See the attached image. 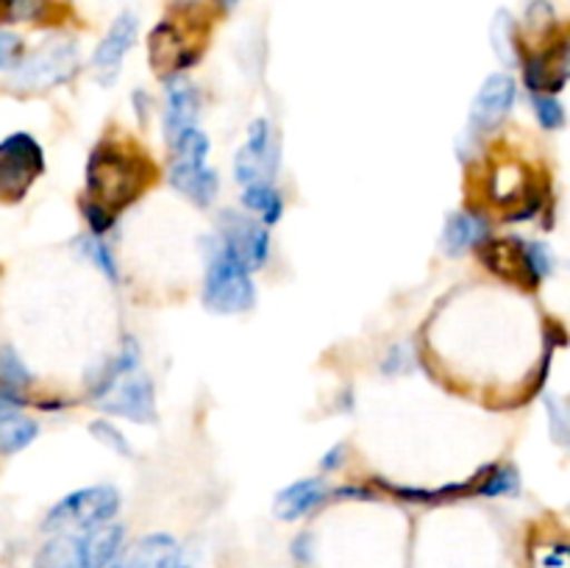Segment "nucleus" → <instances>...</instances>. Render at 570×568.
<instances>
[{
    "label": "nucleus",
    "mask_w": 570,
    "mask_h": 568,
    "mask_svg": "<svg viewBox=\"0 0 570 568\" xmlns=\"http://www.w3.org/2000/svg\"><path fill=\"white\" fill-rule=\"evenodd\" d=\"M198 117V92L184 76L167 78V100H165V139L176 148L178 139L195 128Z\"/></svg>",
    "instance_id": "nucleus-11"
},
{
    "label": "nucleus",
    "mask_w": 570,
    "mask_h": 568,
    "mask_svg": "<svg viewBox=\"0 0 570 568\" xmlns=\"http://www.w3.org/2000/svg\"><path fill=\"white\" fill-rule=\"evenodd\" d=\"M37 434V421H33V418H26L17 410L14 395H0V451H6V454L22 451L26 445L33 443Z\"/></svg>",
    "instance_id": "nucleus-15"
},
{
    "label": "nucleus",
    "mask_w": 570,
    "mask_h": 568,
    "mask_svg": "<svg viewBox=\"0 0 570 568\" xmlns=\"http://www.w3.org/2000/svg\"><path fill=\"white\" fill-rule=\"evenodd\" d=\"M22 61V39L11 31H0V70H14Z\"/></svg>",
    "instance_id": "nucleus-30"
},
{
    "label": "nucleus",
    "mask_w": 570,
    "mask_h": 568,
    "mask_svg": "<svg viewBox=\"0 0 570 568\" xmlns=\"http://www.w3.org/2000/svg\"><path fill=\"white\" fill-rule=\"evenodd\" d=\"M220 239L239 262L250 267V271H259L271 259V234H267L265 223H254L250 217L239 215V212L226 209L220 215Z\"/></svg>",
    "instance_id": "nucleus-6"
},
{
    "label": "nucleus",
    "mask_w": 570,
    "mask_h": 568,
    "mask_svg": "<svg viewBox=\"0 0 570 568\" xmlns=\"http://www.w3.org/2000/svg\"><path fill=\"white\" fill-rule=\"evenodd\" d=\"M109 415L131 418L137 423H150L156 418V395L154 382L145 371L128 373L126 379L115 384L100 401H95Z\"/></svg>",
    "instance_id": "nucleus-7"
},
{
    "label": "nucleus",
    "mask_w": 570,
    "mask_h": 568,
    "mask_svg": "<svg viewBox=\"0 0 570 568\" xmlns=\"http://www.w3.org/2000/svg\"><path fill=\"white\" fill-rule=\"evenodd\" d=\"M328 496H332V490L326 488L323 479H298L276 496V516L282 521H295V518L321 507Z\"/></svg>",
    "instance_id": "nucleus-13"
},
{
    "label": "nucleus",
    "mask_w": 570,
    "mask_h": 568,
    "mask_svg": "<svg viewBox=\"0 0 570 568\" xmlns=\"http://www.w3.org/2000/svg\"><path fill=\"white\" fill-rule=\"evenodd\" d=\"M562 61H566V76L570 78V42L566 45V56H562Z\"/></svg>",
    "instance_id": "nucleus-35"
},
{
    "label": "nucleus",
    "mask_w": 570,
    "mask_h": 568,
    "mask_svg": "<svg viewBox=\"0 0 570 568\" xmlns=\"http://www.w3.org/2000/svg\"><path fill=\"white\" fill-rule=\"evenodd\" d=\"M243 204L248 206L250 212H256L265 226H276V223L282 221L284 198H282V193L273 187V182H259V184H250V187H245Z\"/></svg>",
    "instance_id": "nucleus-19"
},
{
    "label": "nucleus",
    "mask_w": 570,
    "mask_h": 568,
    "mask_svg": "<svg viewBox=\"0 0 570 568\" xmlns=\"http://www.w3.org/2000/svg\"><path fill=\"white\" fill-rule=\"evenodd\" d=\"M33 568H89L83 532H59L39 549Z\"/></svg>",
    "instance_id": "nucleus-16"
},
{
    "label": "nucleus",
    "mask_w": 570,
    "mask_h": 568,
    "mask_svg": "<svg viewBox=\"0 0 570 568\" xmlns=\"http://www.w3.org/2000/svg\"><path fill=\"white\" fill-rule=\"evenodd\" d=\"M134 371H139V345H137V340H134V337H126V340H122V349L117 351L115 360L106 362L104 371H100L98 379H95L92 399L95 401L104 399V395L109 393V390L115 388L120 379H126L128 373H134Z\"/></svg>",
    "instance_id": "nucleus-18"
},
{
    "label": "nucleus",
    "mask_w": 570,
    "mask_h": 568,
    "mask_svg": "<svg viewBox=\"0 0 570 568\" xmlns=\"http://www.w3.org/2000/svg\"><path fill=\"white\" fill-rule=\"evenodd\" d=\"M546 410H549L551 438H554L560 445H570V415H568V407L562 404V401L557 399V395H549V399H546Z\"/></svg>",
    "instance_id": "nucleus-27"
},
{
    "label": "nucleus",
    "mask_w": 570,
    "mask_h": 568,
    "mask_svg": "<svg viewBox=\"0 0 570 568\" xmlns=\"http://www.w3.org/2000/svg\"><path fill=\"white\" fill-rule=\"evenodd\" d=\"M137 28H139L137 14L122 11V14L111 22L109 33L100 39V45L95 48V56H92V67L95 72H98L100 84H111L117 78V72H120L122 67V59H126L134 39H137Z\"/></svg>",
    "instance_id": "nucleus-10"
},
{
    "label": "nucleus",
    "mask_w": 570,
    "mask_h": 568,
    "mask_svg": "<svg viewBox=\"0 0 570 568\" xmlns=\"http://www.w3.org/2000/svg\"><path fill=\"white\" fill-rule=\"evenodd\" d=\"M217 3H220L223 9H234V6H237L239 0H217Z\"/></svg>",
    "instance_id": "nucleus-36"
},
{
    "label": "nucleus",
    "mask_w": 570,
    "mask_h": 568,
    "mask_svg": "<svg viewBox=\"0 0 570 568\" xmlns=\"http://www.w3.org/2000/svg\"><path fill=\"white\" fill-rule=\"evenodd\" d=\"M31 382V371L14 349H0V384L6 390H20Z\"/></svg>",
    "instance_id": "nucleus-24"
},
{
    "label": "nucleus",
    "mask_w": 570,
    "mask_h": 568,
    "mask_svg": "<svg viewBox=\"0 0 570 568\" xmlns=\"http://www.w3.org/2000/svg\"><path fill=\"white\" fill-rule=\"evenodd\" d=\"M488 237V221L471 212H454L445 223L443 232V251L449 256H462L465 251L476 248Z\"/></svg>",
    "instance_id": "nucleus-17"
},
{
    "label": "nucleus",
    "mask_w": 570,
    "mask_h": 568,
    "mask_svg": "<svg viewBox=\"0 0 570 568\" xmlns=\"http://www.w3.org/2000/svg\"><path fill=\"white\" fill-rule=\"evenodd\" d=\"M137 100L142 104V92H137ZM137 111H139V117H145V106H137Z\"/></svg>",
    "instance_id": "nucleus-37"
},
{
    "label": "nucleus",
    "mask_w": 570,
    "mask_h": 568,
    "mask_svg": "<svg viewBox=\"0 0 570 568\" xmlns=\"http://www.w3.org/2000/svg\"><path fill=\"white\" fill-rule=\"evenodd\" d=\"M345 451H348V449H345V443H337L334 449H328L326 454H323V460H321L323 471H337V468L345 462Z\"/></svg>",
    "instance_id": "nucleus-34"
},
{
    "label": "nucleus",
    "mask_w": 570,
    "mask_h": 568,
    "mask_svg": "<svg viewBox=\"0 0 570 568\" xmlns=\"http://www.w3.org/2000/svg\"><path fill=\"white\" fill-rule=\"evenodd\" d=\"M521 490V473L515 466L504 462L495 468H482L479 471L476 493L482 496H515Z\"/></svg>",
    "instance_id": "nucleus-22"
},
{
    "label": "nucleus",
    "mask_w": 570,
    "mask_h": 568,
    "mask_svg": "<svg viewBox=\"0 0 570 568\" xmlns=\"http://www.w3.org/2000/svg\"><path fill=\"white\" fill-rule=\"evenodd\" d=\"M78 61H81L78 59V45L70 39H56L11 70L9 87L17 92H42V89L59 87L76 76Z\"/></svg>",
    "instance_id": "nucleus-4"
},
{
    "label": "nucleus",
    "mask_w": 570,
    "mask_h": 568,
    "mask_svg": "<svg viewBox=\"0 0 570 568\" xmlns=\"http://www.w3.org/2000/svg\"><path fill=\"white\" fill-rule=\"evenodd\" d=\"M209 262H206V284H204V304L220 315H234V312L250 310L256 301L254 282H250V267L239 262L232 251L223 245V239L206 243Z\"/></svg>",
    "instance_id": "nucleus-2"
},
{
    "label": "nucleus",
    "mask_w": 570,
    "mask_h": 568,
    "mask_svg": "<svg viewBox=\"0 0 570 568\" xmlns=\"http://www.w3.org/2000/svg\"><path fill=\"white\" fill-rule=\"evenodd\" d=\"M42 170V148L31 134L6 137L0 143V200H20Z\"/></svg>",
    "instance_id": "nucleus-5"
},
{
    "label": "nucleus",
    "mask_w": 570,
    "mask_h": 568,
    "mask_svg": "<svg viewBox=\"0 0 570 568\" xmlns=\"http://www.w3.org/2000/svg\"><path fill=\"white\" fill-rule=\"evenodd\" d=\"M527 251H529V259H532V267H534V273H538V278H546L551 271H554V254H551L549 245L532 239V243H527Z\"/></svg>",
    "instance_id": "nucleus-31"
},
{
    "label": "nucleus",
    "mask_w": 570,
    "mask_h": 568,
    "mask_svg": "<svg viewBox=\"0 0 570 568\" xmlns=\"http://www.w3.org/2000/svg\"><path fill=\"white\" fill-rule=\"evenodd\" d=\"M120 510V493L111 484H95V488L76 490L65 496L45 518V532H89L104 527Z\"/></svg>",
    "instance_id": "nucleus-3"
},
{
    "label": "nucleus",
    "mask_w": 570,
    "mask_h": 568,
    "mask_svg": "<svg viewBox=\"0 0 570 568\" xmlns=\"http://www.w3.org/2000/svg\"><path fill=\"white\" fill-rule=\"evenodd\" d=\"M527 17H529V28H532L534 33H546L551 26H554V9H551L546 0H534V3L529 6Z\"/></svg>",
    "instance_id": "nucleus-32"
},
{
    "label": "nucleus",
    "mask_w": 570,
    "mask_h": 568,
    "mask_svg": "<svg viewBox=\"0 0 570 568\" xmlns=\"http://www.w3.org/2000/svg\"><path fill=\"white\" fill-rule=\"evenodd\" d=\"M245 148L250 150V154L256 156V159L265 165L267 176H276V167H278V148H276V139H273V128L271 123L265 120V117H259V120L250 123L248 128V143H245Z\"/></svg>",
    "instance_id": "nucleus-21"
},
{
    "label": "nucleus",
    "mask_w": 570,
    "mask_h": 568,
    "mask_svg": "<svg viewBox=\"0 0 570 568\" xmlns=\"http://www.w3.org/2000/svg\"><path fill=\"white\" fill-rule=\"evenodd\" d=\"M518 87L512 81V76L507 72H495L488 81L482 84V89L476 92L471 106V117H468V131L482 134L490 131V128L501 126L504 117L510 115L512 104H515Z\"/></svg>",
    "instance_id": "nucleus-8"
},
{
    "label": "nucleus",
    "mask_w": 570,
    "mask_h": 568,
    "mask_svg": "<svg viewBox=\"0 0 570 568\" xmlns=\"http://www.w3.org/2000/svg\"><path fill=\"white\" fill-rule=\"evenodd\" d=\"M532 109H534V117H538V123L546 128V131H557V128L566 126V109H562V104L554 98V95L534 92Z\"/></svg>",
    "instance_id": "nucleus-25"
},
{
    "label": "nucleus",
    "mask_w": 570,
    "mask_h": 568,
    "mask_svg": "<svg viewBox=\"0 0 570 568\" xmlns=\"http://www.w3.org/2000/svg\"><path fill=\"white\" fill-rule=\"evenodd\" d=\"M48 9V0H0V22L39 20Z\"/></svg>",
    "instance_id": "nucleus-26"
},
{
    "label": "nucleus",
    "mask_w": 570,
    "mask_h": 568,
    "mask_svg": "<svg viewBox=\"0 0 570 568\" xmlns=\"http://www.w3.org/2000/svg\"><path fill=\"white\" fill-rule=\"evenodd\" d=\"M89 432H92L95 438L106 445V449L117 451V454H131V445H128V440L122 438L120 429L111 427L109 421H95L92 427H89Z\"/></svg>",
    "instance_id": "nucleus-28"
},
{
    "label": "nucleus",
    "mask_w": 570,
    "mask_h": 568,
    "mask_svg": "<svg viewBox=\"0 0 570 568\" xmlns=\"http://www.w3.org/2000/svg\"><path fill=\"white\" fill-rule=\"evenodd\" d=\"M170 184L198 206H209L220 189V178L209 165H189L181 159L170 165Z\"/></svg>",
    "instance_id": "nucleus-12"
},
{
    "label": "nucleus",
    "mask_w": 570,
    "mask_h": 568,
    "mask_svg": "<svg viewBox=\"0 0 570 568\" xmlns=\"http://www.w3.org/2000/svg\"><path fill=\"white\" fill-rule=\"evenodd\" d=\"M83 217H87V223H89V228H92V234H104V232H109L111 226H115V212L109 209V206H104V204H98V200H83Z\"/></svg>",
    "instance_id": "nucleus-29"
},
{
    "label": "nucleus",
    "mask_w": 570,
    "mask_h": 568,
    "mask_svg": "<svg viewBox=\"0 0 570 568\" xmlns=\"http://www.w3.org/2000/svg\"><path fill=\"white\" fill-rule=\"evenodd\" d=\"M78 248H81V254L87 256V259L92 262V265L98 267V271L104 273L111 284L120 282V271H117L115 254H111V248L98 237V234H89V237L78 239Z\"/></svg>",
    "instance_id": "nucleus-23"
},
{
    "label": "nucleus",
    "mask_w": 570,
    "mask_h": 568,
    "mask_svg": "<svg viewBox=\"0 0 570 568\" xmlns=\"http://www.w3.org/2000/svg\"><path fill=\"white\" fill-rule=\"evenodd\" d=\"M156 178V167L139 150L117 143H100L87 161V193L111 212L134 204L145 187Z\"/></svg>",
    "instance_id": "nucleus-1"
},
{
    "label": "nucleus",
    "mask_w": 570,
    "mask_h": 568,
    "mask_svg": "<svg viewBox=\"0 0 570 568\" xmlns=\"http://www.w3.org/2000/svg\"><path fill=\"white\" fill-rule=\"evenodd\" d=\"M184 551L170 535H145L126 557H120L122 568H176Z\"/></svg>",
    "instance_id": "nucleus-14"
},
{
    "label": "nucleus",
    "mask_w": 570,
    "mask_h": 568,
    "mask_svg": "<svg viewBox=\"0 0 570 568\" xmlns=\"http://www.w3.org/2000/svg\"><path fill=\"white\" fill-rule=\"evenodd\" d=\"M490 42H493V50L504 65H518L521 61V42H518V28L510 11L501 9L495 14L493 26H490Z\"/></svg>",
    "instance_id": "nucleus-20"
},
{
    "label": "nucleus",
    "mask_w": 570,
    "mask_h": 568,
    "mask_svg": "<svg viewBox=\"0 0 570 568\" xmlns=\"http://www.w3.org/2000/svg\"><path fill=\"white\" fill-rule=\"evenodd\" d=\"M479 254L482 262L504 282L523 284V287H538V273H534L532 259H529L527 243H521L518 237H504V239H484L479 245Z\"/></svg>",
    "instance_id": "nucleus-9"
},
{
    "label": "nucleus",
    "mask_w": 570,
    "mask_h": 568,
    "mask_svg": "<svg viewBox=\"0 0 570 568\" xmlns=\"http://www.w3.org/2000/svg\"><path fill=\"white\" fill-rule=\"evenodd\" d=\"M412 368V349L410 345H393L387 351V360H384V371L387 373H406Z\"/></svg>",
    "instance_id": "nucleus-33"
}]
</instances>
